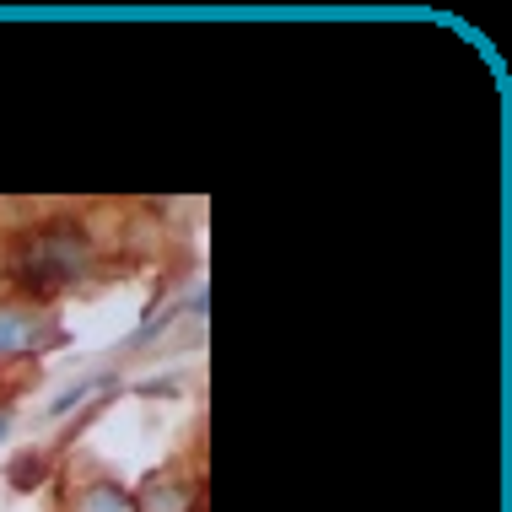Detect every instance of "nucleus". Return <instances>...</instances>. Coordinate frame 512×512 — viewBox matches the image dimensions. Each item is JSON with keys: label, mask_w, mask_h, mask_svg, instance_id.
Masks as SVG:
<instances>
[{"label": "nucleus", "mask_w": 512, "mask_h": 512, "mask_svg": "<svg viewBox=\"0 0 512 512\" xmlns=\"http://www.w3.org/2000/svg\"><path fill=\"white\" fill-rule=\"evenodd\" d=\"M76 265H81V243L71 238V232H60V238H38L33 254L22 259V270L33 275V281H44V286H60Z\"/></svg>", "instance_id": "nucleus-1"}, {"label": "nucleus", "mask_w": 512, "mask_h": 512, "mask_svg": "<svg viewBox=\"0 0 512 512\" xmlns=\"http://www.w3.org/2000/svg\"><path fill=\"white\" fill-rule=\"evenodd\" d=\"M44 340H49V329L38 324V318H27V313H0V356L27 351V345H44Z\"/></svg>", "instance_id": "nucleus-2"}, {"label": "nucleus", "mask_w": 512, "mask_h": 512, "mask_svg": "<svg viewBox=\"0 0 512 512\" xmlns=\"http://www.w3.org/2000/svg\"><path fill=\"white\" fill-rule=\"evenodd\" d=\"M135 512H189V486H178V480H157V486L141 491Z\"/></svg>", "instance_id": "nucleus-3"}, {"label": "nucleus", "mask_w": 512, "mask_h": 512, "mask_svg": "<svg viewBox=\"0 0 512 512\" xmlns=\"http://www.w3.org/2000/svg\"><path fill=\"white\" fill-rule=\"evenodd\" d=\"M76 512H135V496H124L119 486H87L76 496Z\"/></svg>", "instance_id": "nucleus-4"}, {"label": "nucleus", "mask_w": 512, "mask_h": 512, "mask_svg": "<svg viewBox=\"0 0 512 512\" xmlns=\"http://www.w3.org/2000/svg\"><path fill=\"white\" fill-rule=\"evenodd\" d=\"M87 394H92V383H76V389H65L60 399H54V415H65V410L76 405V399H87Z\"/></svg>", "instance_id": "nucleus-5"}, {"label": "nucleus", "mask_w": 512, "mask_h": 512, "mask_svg": "<svg viewBox=\"0 0 512 512\" xmlns=\"http://www.w3.org/2000/svg\"><path fill=\"white\" fill-rule=\"evenodd\" d=\"M6 426H11V415H0V437H6Z\"/></svg>", "instance_id": "nucleus-6"}]
</instances>
